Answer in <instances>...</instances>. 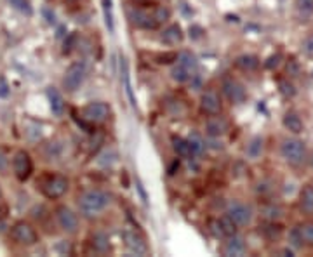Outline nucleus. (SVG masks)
Here are the masks:
<instances>
[{"instance_id": "obj_1", "label": "nucleus", "mask_w": 313, "mask_h": 257, "mask_svg": "<svg viewBox=\"0 0 313 257\" xmlns=\"http://www.w3.org/2000/svg\"><path fill=\"white\" fill-rule=\"evenodd\" d=\"M110 204V196L108 193L101 192V190H89V192L82 193L78 198V208L82 212L84 218H96Z\"/></svg>"}, {"instance_id": "obj_2", "label": "nucleus", "mask_w": 313, "mask_h": 257, "mask_svg": "<svg viewBox=\"0 0 313 257\" xmlns=\"http://www.w3.org/2000/svg\"><path fill=\"white\" fill-rule=\"evenodd\" d=\"M280 153L287 164L300 165L306 158V146L300 139H286L280 146Z\"/></svg>"}, {"instance_id": "obj_3", "label": "nucleus", "mask_w": 313, "mask_h": 257, "mask_svg": "<svg viewBox=\"0 0 313 257\" xmlns=\"http://www.w3.org/2000/svg\"><path fill=\"white\" fill-rule=\"evenodd\" d=\"M87 76V66L84 61H75L68 66L66 73L63 76V87L68 90V92H75V90L80 89V86L84 84Z\"/></svg>"}, {"instance_id": "obj_4", "label": "nucleus", "mask_w": 313, "mask_h": 257, "mask_svg": "<svg viewBox=\"0 0 313 257\" xmlns=\"http://www.w3.org/2000/svg\"><path fill=\"white\" fill-rule=\"evenodd\" d=\"M82 116L89 124H103L110 116V106L103 101H92L82 108Z\"/></svg>"}, {"instance_id": "obj_5", "label": "nucleus", "mask_w": 313, "mask_h": 257, "mask_svg": "<svg viewBox=\"0 0 313 257\" xmlns=\"http://www.w3.org/2000/svg\"><path fill=\"white\" fill-rule=\"evenodd\" d=\"M66 192H68V179L61 174L49 176V178L42 182V193L46 194L47 198H50V200L61 198Z\"/></svg>"}, {"instance_id": "obj_6", "label": "nucleus", "mask_w": 313, "mask_h": 257, "mask_svg": "<svg viewBox=\"0 0 313 257\" xmlns=\"http://www.w3.org/2000/svg\"><path fill=\"white\" fill-rule=\"evenodd\" d=\"M226 216L236 226H247L252 221V208L244 202H230L226 207Z\"/></svg>"}, {"instance_id": "obj_7", "label": "nucleus", "mask_w": 313, "mask_h": 257, "mask_svg": "<svg viewBox=\"0 0 313 257\" xmlns=\"http://www.w3.org/2000/svg\"><path fill=\"white\" fill-rule=\"evenodd\" d=\"M10 236H12V240L16 242V244L28 245V247H30V245H35L38 242V234H37V231H35V228L24 221H20L12 226V230H10Z\"/></svg>"}, {"instance_id": "obj_8", "label": "nucleus", "mask_w": 313, "mask_h": 257, "mask_svg": "<svg viewBox=\"0 0 313 257\" xmlns=\"http://www.w3.org/2000/svg\"><path fill=\"white\" fill-rule=\"evenodd\" d=\"M12 170L20 181H26L32 176V172H34V162H32L30 153L24 152V150H20V152L14 153Z\"/></svg>"}, {"instance_id": "obj_9", "label": "nucleus", "mask_w": 313, "mask_h": 257, "mask_svg": "<svg viewBox=\"0 0 313 257\" xmlns=\"http://www.w3.org/2000/svg\"><path fill=\"white\" fill-rule=\"evenodd\" d=\"M122 236H124V244H126V247L129 248V252H132V254H136V256H146L148 254V245L140 231L126 230Z\"/></svg>"}, {"instance_id": "obj_10", "label": "nucleus", "mask_w": 313, "mask_h": 257, "mask_svg": "<svg viewBox=\"0 0 313 257\" xmlns=\"http://www.w3.org/2000/svg\"><path fill=\"white\" fill-rule=\"evenodd\" d=\"M56 219H58V224H60L61 230L64 233H75L78 228V218L70 207L66 205H61V207L56 208Z\"/></svg>"}, {"instance_id": "obj_11", "label": "nucleus", "mask_w": 313, "mask_h": 257, "mask_svg": "<svg viewBox=\"0 0 313 257\" xmlns=\"http://www.w3.org/2000/svg\"><path fill=\"white\" fill-rule=\"evenodd\" d=\"M223 92H224V96L228 98V101L234 102V104H240V102H244L247 98L246 87L236 78H232V76L223 80Z\"/></svg>"}, {"instance_id": "obj_12", "label": "nucleus", "mask_w": 313, "mask_h": 257, "mask_svg": "<svg viewBox=\"0 0 313 257\" xmlns=\"http://www.w3.org/2000/svg\"><path fill=\"white\" fill-rule=\"evenodd\" d=\"M221 108H223V104H221V98L216 90H206L202 94V98H200V110L206 115H220Z\"/></svg>"}, {"instance_id": "obj_13", "label": "nucleus", "mask_w": 313, "mask_h": 257, "mask_svg": "<svg viewBox=\"0 0 313 257\" xmlns=\"http://www.w3.org/2000/svg\"><path fill=\"white\" fill-rule=\"evenodd\" d=\"M129 20L134 26L144 28V30H154V28L158 26L154 14H150L144 9H129Z\"/></svg>"}, {"instance_id": "obj_14", "label": "nucleus", "mask_w": 313, "mask_h": 257, "mask_svg": "<svg viewBox=\"0 0 313 257\" xmlns=\"http://www.w3.org/2000/svg\"><path fill=\"white\" fill-rule=\"evenodd\" d=\"M244 254H246V242H244V238L236 236V233L232 234V236H228V242L224 244V247H223V256L240 257Z\"/></svg>"}, {"instance_id": "obj_15", "label": "nucleus", "mask_w": 313, "mask_h": 257, "mask_svg": "<svg viewBox=\"0 0 313 257\" xmlns=\"http://www.w3.org/2000/svg\"><path fill=\"white\" fill-rule=\"evenodd\" d=\"M226 130H228V124H226V120L221 118V116L212 115L206 122V132L209 138H221V136L226 134Z\"/></svg>"}, {"instance_id": "obj_16", "label": "nucleus", "mask_w": 313, "mask_h": 257, "mask_svg": "<svg viewBox=\"0 0 313 257\" xmlns=\"http://www.w3.org/2000/svg\"><path fill=\"white\" fill-rule=\"evenodd\" d=\"M120 70H122V82H124V89H126V94L127 98H129L130 101V106L132 108H138V101H136V96H134L132 92V86H130V75H129V66H127V61L126 58H120Z\"/></svg>"}, {"instance_id": "obj_17", "label": "nucleus", "mask_w": 313, "mask_h": 257, "mask_svg": "<svg viewBox=\"0 0 313 257\" xmlns=\"http://www.w3.org/2000/svg\"><path fill=\"white\" fill-rule=\"evenodd\" d=\"M47 98H49L50 112H52L56 116H63V113H64V99L60 94V90L54 89V87H49V89H47Z\"/></svg>"}, {"instance_id": "obj_18", "label": "nucleus", "mask_w": 313, "mask_h": 257, "mask_svg": "<svg viewBox=\"0 0 313 257\" xmlns=\"http://www.w3.org/2000/svg\"><path fill=\"white\" fill-rule=\"evenodd\" d=\"M294 10H296L298 21L306 23L313 16V0H294Z\"/></svg>"}, {"instance_id": "obj_19", "label": "nucleus", "mask_w": 313, "mask_h": 257, "mask_svg": "<svg viewBox=\"0 0 313 257\" xmlns=\"http://www.w3.org/2000/svg\"><path fill=\"white\" fill-rule=\"evenodd\" d=\"M282 124H284V127H286L289 132H292V134H300V132H303V128H304L303 120H301L300 115L294 112H287L282 118Z\"/></svg>"}, {"instance_id": "obj_20", "label": "nucleus", "mask_w": 313, "mask_h": 257, "mask_svg": "<svg viewBox=\"0 0 313 257\" xmlns=\"http://www.w3.org/2000/svg\"><path fill=\"white\" fill-rule=\"evenodd\" d=\"M235 66L242 72H254L260 68V60L252 54H242L235 60Z\"/></svg>"}, {"instance_id": "obj_21", "label": "nucleus", "mask_w": 313, "mask_h": 257, "mask_svg": "<svg viewBox=\"0 0 313 257\" xmlns=\"http://www.w3.org/2000/svg\"><path fill=\"white\" fill-rule=\"evenodd\" d=\"M90 245H92V248L96 252L104 254V252H108V248H110V238H108V234L103 233V231H96V233L90 236Z\"/></svg>"}, {"instance_id": "obj_22", "label": "nucleus", "mask_w": 313, "mask_h": 257, "mask_svg": "<svg viewBox=\"0 0 313 257\" xmlns=\"http://www.w3.org/2000/svg\"><path fill=\"white\" fill-rule=\"evenodd\" d=\"M162 40L166 44H169V46H176V44H180L181 40H183V30H181L180 24H170L169 28H166V30H164V35H162Z\"/></svg>"}, {"instance_id": "obj_23", "label": "nucleus", "mask_w": 313, "mask_h": 257, "mask_svg": "<svg viewBox=\"0 0 313 257\" xmlns=\"http://www.w3.org/2000/svg\"><path fill=\"white\" fill-rule=\"evenodd\" d=\"M300 208L304 214H313V186H304L300 193Z\"/></svg>"}, {"instance_id": "obj_24", "label": "nucleus", "mask_w": 313, "mask_h": 257, "mask_svg": "<svg viewBox=\"0 0 313 257\" xmlns=\"http://www.w3.org/2000/svg\"><path fill=\"white\" fill-rule=\"evenodd\" d=\"M172 148H174V152H176V155L181 156V158H192V156H194L188 141L180 138V136H174L172 138Z\"/></svg>"}, {"instance_id": "obj_25", "label": "nucleus", "mask_w": 313, "mask_h": 257, "mask_svg": "<svg viewBox=\"0 0 313 257\" xmlns=\"http://www.w3.org/2000/svg\"><path fill=\"white\" fill-rule=\"evenodd\" d=\"M178 63L183 66V68L186 70L190 75H194V73L196 72V66H198V63H196V58L190 52V50L181 52L180 56H178Z\"/></svg>"}, {"instance_id": "obj_26", "label": "nucleus", "mask_w": 313, "mask_h": 257, "mask_svg": "<svg viewBox=\"0 0 313 257\" xmlns=\"http://www.w3.org/2000/svg\"><path fill=\"white\" fill-rule=\"evenodd\" d=\"M103 4V14H104V24L108 32H115V16H114V2L112 0H101Z\"/></svg>"}, {"instance_id": "obj_27", "label": "nucleus", "mask_w": 313, "mask_h": 257, "mask_svg": "<svg viewBox=\"0 0 313 257\" xmlns=\"http://www.w3.org/2000/svg\"><path fill=\"white\" fill-rule=\"evenodd\" d=\"M188 144H190V148H192V153L194 155H202L204 152H206V148H207V144H206V141L202 139V136H198L196 132H192L190 136H188Z\"/></svg>"}, {"instance_id": "obj_28", "label": "nucleus", "mask_w": 313, "mask_h": 257, "mask_svg": "<svg viewBox=\"0 0 313 257\" xmlns=\"http://www.w3.org/2000/svg\"><path fill=\"white\" fill-rule=\"evenodd\" d=\"M261 153H263V138H254L247 146V156L256 160Z\"/></svg>"}, {"instance_id": "obj_29", "label": "nucleus", "mask_w": 313, "mask_h": 257, "mask_svg": "<svg viewBox=\"0 0 313 257\" xmlns=\"http://www.w3.org/2000/svg\"><path fill=\"white\" fill-rule=\"evenodd\" d=\"M218 221H220V228H221V233H223V238H228V236H232V234L236 233V224L232 221L230 218H228V216L220 218Z\"/></svg>"}, {"instance_id": "obj_30", "label": "nucleus", "mask_w": 313, "mask_h": 257, "mask_svg": "<svg viewBox=\"0 0 313 257\" xmlns=\"http://www.w3.org/2000/svg\"><path fill=\"white\" fill-rule=\"evenodd\" d=\"M170 76H172V80H176V82L183 84V82H186V80H190L194 75H190V73H188L186 70L183 68V66L178 63V64L172 68V72H170Z\"/></svg>"}, {"instance_id": "obj_31", "label": "nucleus", "mask_w": 313, "mask_h": 257, "mask_svg": "<svg viewBox=\"0 0 313 257\" xmlns=\"http://www.w3.org/2000/svg\"><path fill=\"white\" fill-rule=\"evenodd\" d=\"M289 245L294 248H301L304 245L303 242V236H301V231H300V226L292 228V230L289 231Z\"/></svg>"}, {"instance_id": "obj_32", "label": "nucleus", "mask_w": 313, "mask_h": 257, "mask_svg": "<svg viewBox=\"0 0 313 257\" xmlns=\"http://www.w3.org/2000/svg\"><path fill=\"white\" fill-rule=\"evenodd\" d=\"M7 2H9L10 6L14 7V9H18V10H20V12L26 14V16H30V14L34 12V9H32L30 0H7Z\"/></svg>"}, {"instance_id": "obj_33", "label": "nucleus", "mask_w": 313, "mask_h": 257, "mask_svg": "<svg viewBox=\"0 0 313 257\" xmlns=\"http://www.w3.org/2000/svg\"><path fill=\"white\" fill-rule=\"evenodd\" d=\"M154 18H155V21L158 24H162V23H166L167 20L170 18V10L167 9V7H164V6H156L155 9H154Z\"/></svg>"}, {"instance_id": "obj_34", "label": "nucleus", "mask_w": 313, "mask_h": 257, "mask_svg": "<svg viewBox=\"0 0 313 257\" xmlns=\"http://www.w3.org/2000/svg\"><path fill=\"white\" fill-rule=\"evenodd\" d=\"M174 61H178V52H174V50L156 54V63L158 64H170V63H174Z\"/></svg>"}, {"instance_id": "obj_35", "label": "nucleus", "mask_w": 313, "mask_h": 257, "mask_svg": "<svg viewBox=\"0 0 313 257\" xmlns=\"http://www.w3.org/2000/svg\"><path fill=\"white\" fill-rule=\"evenodd\" d=\"M278 87H280V94H282L284 98H292L294 94H296V89H294V86L290 82H287V80H280Z\"/></svg>"}, {"instance_id": "obj_36", "label": "nucleus", "mask_w": 313, "mask_h": 257, "mask_svg": "<svg viewBox=\"0 0 313 257\" xmlns=\"http://www.w3.org/2000/svg\"><path fill=\"white\" fill-rule=\"evenodd\" d=\"M301 236H303V242L308 245H313V224H303L300 226Z\"/></svg>"}, {"instance_id": "obj_37", "label": "nucleus", "mask_w": 313, "mask_h": 257, "mask_svg": "<svg viewBox=\"0 0 313 257\" xmlns=\"http://www.w3.org/2000/svg\"><path fill=\"white\" fill-rule=\"evenodd\" d=\"M263 212H264V216H266L268 219H278L280 216H282V208H280L278 205H270V207H264Z\"/></svg>"}, {"instance_id": "obj_38", "label": "nucleus", "mask_w": 313, "mask_h": 257, "mask_svg": "<svg viewBox=\"0 0 313 257\" xmlns=\"http://www.w3.org/2000/svg\"><path fill=\"white\" fill-rule=\"evenodd\" d=\"M301 47H303V52L306 54L308 58H312L313 60V33L312 35H308L306 38L303 40V46Z\"/></svg>"}, {"instance_id": "obj_39", "label": "nucleus", "mask_w": 313, "mask_h": 257, "mask_svg": "<svg viewBox=\"0 0 313 257\" xmlns=\"http://www.w3.org/2000/svg\"><path fill=\"white\" fill-rule=\"evenodd\" d=\"M280 61H282V54H274V56H270L266 60V63H264V66H266L268 70H274V68H276V66L280 64Z\"/></svg>"}, {"instance_id": "obj_40", "label": "nucleus", "mask_w": 313, "mask_h": 257, "mask_svg": "<svg viewBox=\"0 0 313 257\" xmlns=\"http://www.w3.org/2000/svg\"><path fill=\"white\" fill-rule=\"evenodd\" d=\"M9 92H10V87H9V84H7L6 76L0 75V98L6 99L7 96H9Z\"/></svg>"}, {"instance_id": "obj_41", "label": "nucleus", "mask_w": 313, "mask_h": 257, "mask_svg": "<svg viewBox=\"0 0 313 257\" xmlns=\"http://www.w3.org/2000/svg\"><path fill=\"white\" fill-rule=\"evenodd\" d=\"M209 230H210V233H212L216 238H223V233H221L220 221H218V219H212V221L209 222Z\"/></svg>"}, {"instance_id": "obj_42", "label": "nucleus", "mask_w": 313, "mask_h": 257, "mask_svg": "<svg viewBox=\"0 0 313 257\" xmlns=\"http://www.w3.org/2000/svg\"><path fill=\"white\" fill-rule=\"evenodd\" d=\"M75 40H77V36H75V35H70V36H68V40H64V47H63V52L64 54H70L72 52V49H74V46H75Z\"/></svg>"}, {"instance_id": "obj_43", "label": "nucleus", "mask_w": 313, "mask_h": 257, "mask_svg": "<svg viewBox=\"0 0 313 257\" xmlns=\"http://www.w3.org/2000/svg\"><path fill=\"white\" fill-rule=\"evenodd\" d=\"M178 168H180V162L174 160L172 164H170V167H169V174H176Z\"/></svg>"}, {"instance_id": "obj_44", "label": "nucleus", "mask_w": 313, "mask_h": 257, "mask_svg": "<svg viewBox=\"0 0 313 257\" xmlns=\"http://www.w3.org/2000/svg\"><path fill=\"white\" fill-rule=\"evenodd\" d=\"M310 164H312V167H313V153H312V158H310Z\"/></svg>"}, {"instance_id": "obj_45", "label": "nucleus", "mask_w": 313, "mask_h": 257, "mask_svg": "<svg viewBox=\"0 0 313 257\" xmlns=\"http://www.w3.org/2000/svg\"><path fill=\"white\" fill-rule=\"evenodd\" d=\"M0 196H2V190H0Z\"/></svg>"}, {"instance_id": "obj_46", "label": "nucleus", "mask_w": 313, "mask_h": 257, "mask_svg": "<svg viewBox=\"0 0 313 257\" xmlns=\"http://www.w3.org/2000/svg\"><path fill=\"white\" fill-rule=\"evenodd\" d=\"M312 76H313V72H312Z\"/></svg>"}, {"instance_id": "obj_47", "label": "nucleus", "mask_w": 313, "mask_h": 257, "mask_svg": "<svg viewBox=\"0 0 313 257\" xmlns=\"http://www.w3.org/2000/svg\"><path fill=\"white\" fill-rule=\"evenodd\" d=\"M72 2H74V0H72Z\"/></svg>"}]
</instances>
